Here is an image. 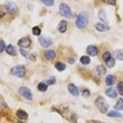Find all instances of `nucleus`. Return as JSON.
Returning <instances> with one entry per match:
<instances>
[{"label":"nucleus","mask_w":123,"mask_h":123,"mask_svg":"<svg viewBox=\"0 0 123 123\" xmlns=\"http://www.w3.org/2000/svg\"><path fill=\"white\" fill-rule=\"evenodd\" d=\"M95 105L99 111L102 113H105L108 109L109 106L103 97L100 96L95 101Z\"/></svg>","instance_id":"nucleus-1"},{"label":"nucleus","mask_w":123,"mask_h":123,"mask_svg":"<svg viewBox=\"0 0 123 123\" xmlns=\"http://www.w3.org/2000/svg\"><path fill=\"white\" fill-rule=\"evenodd\" d=\"M88 17L85 13H81L78 16L76 21L77 27L80 29L83 28L88 23Z\"/></svg>","instance_id":"nucleus-2"},{"label":"nucleus","mask_w":123,"mask_h":123,"mask_svg":"<svg viewBox=\"0 0 123 123\" xmlns=\"http://www.w3.org/2000/svg\"><path fill=\"white\" fill-rule=\"evenodd\" d=\"M59 11L60 14L62 16L68 18H70L72 16V13L69 6L65 3L60 5Z\"/></svg>","instance_id":"nucleus-3"},{"label":"nucleus","mask_w":123,"mask_h":123,"mask_svg":"<svg viewBox=\"0 0 123 123\" xmlns=\"http://www.w3.org/2000/svg\"><path fill=\"white\" fill-rule=\"evenodd\" d=\"M18 93L28 100H33V95L30 89L26 86H21L18 88Z\"/></svg>","instance_id":"nucleus-4"},{"label":"nucleus","mask_w":123,"mask_h":123,"mask_svg":"<svg viewBox=\"0 0 123 123\" xmlns=\"http://www.w3.org/2000/svg\"><path fill=\"white\" fill-rule=\"evenodd\" d=\"M11 73L13 75L18 77H23L26 73V69L25 67L22 65H18L14 67L11 69Z\"/></svg>","instance_id":"nucleus-5"},{"label":"nucleus","mask_w":123,"mask_h":123,"mask_svg":"<svg viewBox=\"0 0 123 123\" xmlns=\"http://www.w3.org/2000/svg\"><path fill=\"white\" fill-rule=\"evenodd\" d=\"M6 11L10 14H15L18 11L17 5L13 2H8L5 5Z\"/></svg>","instance_id":"nucleus-6"},{"label":"nucleus","mask_w":123,"mask_h":123,"mask_svg":"<svg viewBox=\"0 0 123 123\" xmlns=\"http://www.w3.org/2000/svg\"><path fill=\"white\" fill-rule=\"evenodd\" d=\"M38 40L41 45L45 48H47L50 46L53 43L52 39L49 37L41 36L39 37Z\"/></svg>","instance_id":"nucleus-7"},{"label":"nucleus","mask_w":123,"mask_h":123,"mask_svg":"<svg viewBox=\"0 0 123 123\" xmlns=\"http://www.w3.org/2000/svg\"><path fill=\"white\" fill-rule=\"evenodd\" d=\"M31 39L28 37L22 38L18 41V46L23 48H26L29 47L31 44Z\"/></svg>","instance_id":"nucleus-8"},{"label":"nucleus","mask_w":123,"mask_h":123,"mask_svg":"<svg viewBox=\"0 0 123 123\" xmlns=\"http://www.w3.org/2000/svg\"><path fill=\"white\" fill-rule=\"evenodd\" d=\"M68 91L73 95L77 96L79 95V91L77 87L73 83H70L67 87Z\"/></svg>","instance_id":"nucleus-9"},{"label":"nucleus","mask_w":123,"mask_h":123,"mask_svg":"<svg viewBox=\"0 0 123 123\" xmlns=\"http://www.w3.org/2000/svg\"><path fill=\"white\" fill-rule=\"evenodd\" d=\"M44 54L46 59L49 60H53L56 57V55L55 52L51 49L44 51Z\"/></svg>","instance_id":"nucleus-10"},{"label":"nucleus","mask_w":123,"mask_h":123,"mask_svg":"<svg viewBox=\"0 0 123 123\" xmlns=\"http://www.w3.org/2000/svg\"><path fill=\"white\" fill-rule=\"evenodd\" d=\"M87 52L89 55L93 56L98 54V49L95 46L91 45L88 47L87 49Z\"/></svg>","instance_id":"nucleus-11"},{"label":"nucleus","mask_w":123,"mask_h":123,"mask_svg":"<svg viewBox=\"0 0 123 123\" xmlns=\"http://www.w3.org/2000/svg\"><path fill=\"white\" fill-rule=\"evenodd\" d=\"M19 51L21 55H23L26 59L31 60H34L36 58V57L34 55L31 54L28 52L23 49H20Z\"/></svg>","instance_id":"nucleus-12"},{"label":"nucleus","mask_w":123,"mask_h":123,"mask_svg":"<svg viewBox=\"0 0 123 123\" xmlns=\"http://www.w3.org/2000/svg\"><path fill=\"white\" fill-rule=\"evenodd\" d=\"M67 26V23L65 20L61 21L58 25V30L60 32L64 33L66 31Z\"/></svg>","instance_id":"nucleus-13"},{"label":"nucleus","mask_w":123,"mask_h":123,"mask_svg":"<svg viewBox=\"0 0 123 123\" xmlns=\"http://www.w3.org/2000/svg\"><path fill=\"white\" fill-rule=\"evenodd\" d=\"M16 115L18 118L22 120H26L28 118V113L23 110H18L16 113Z\"/></svg>","instance_id":"nucleus-14"},{"label":"nucleus","mask_w":123,"mask_h":123,"mask_svg":"<svg viewBox=\"0 0 123 123\" xmlns=\"http://www.w3.org/2000/svg\"><path fill=\"white\" fill-rule=\"evenodd\" d=\"M6 51L7 54L11 56H15L17 55L15 49L11 44H9L7 47L6 48Z\"/></svg>","instance_id":"nucleus-15"},{"label":"nucleus","mask_w":123,"mask_h":123,"mask_svg":"<svg viewBox=\"0 0 123 123\" xmlns=\"http://www.w3.org/2000/svg\"><path fill=\"white\" fill-rule=\"evenodd\" d=\"M106 95L110 98H115L117 96L116 91L112 88H109L107 89L105 92Z\"/></svg>","instance_id":"nucleus-16"},{"label":"nucleus","mask_w":123,"mask_h":123,"mask_svg":"<svg viewBox=\"0 0 123 123\" xmlns=\"http://www.w3.org/2000/svg\"><path fill=\"white\" fill-rule=\"evenodd\" d=\"M114 108L118 111H123V99L121 98H119L115 104Z\"/></svg>","instance_id":"nucleus-17"},{"label":"nucleus","mask_w":123,"mask_h":123,"mask_svg":"<svg viewBox=\"0 0 123 123\" xmlns=\"http://www.w3.org/2000/svg\"><path fill=\"white\" fill-rule=\"evenodd\" d=\"M114 55L117 59L123 60V49L116 51L114 53Z\"/></svg>","instance_id":"nucleus-18"},{"label":"nucleus","mask_w":123,"mask_h":123,"mask_svg":"<svg viewBox=\"0 0 123 123\" xmlns=\"http://www.w3.org/2000/svg\"><path fill=\"white\" fill-rule=\"evenodd\" d=\"M96 28L98 31H106L109 29L108 26H106L104 24L101 23L97 24L96 26Z\"/></svg>","instance_id":"nucleus-19"},{"label":"nucleus","mask_w":123,"mask_h":123,"mask_svg":"<svg viewBox=\"0 0 123 123\" xmlns=\"http://www.w3.org/2000/svg\"><path fill=\"white\" fill-rule=\"evenodd\" d=\"M106 83L108 86H111L113 85L115 81V78L114 76L111 75L107 76L106 78Z\"/></svg>","instance_id":"nucleus-20"},{"label":"nucleus","mask_w":123,"mask_h":123,"mask_svg":"<svg viewBox=\"0 0 123 123\" xmlns=\"http://www.w3.org/2000/svg\"><path fill=\"white\" fill-rule=\"evenodd\" d=\"M55 67L58 71L62 72L66 69V65L62 62H58L55 64Z\"/></svg>","instance_id":"nucleus-21"},{"label":"nucleus","mask_w":123,"mask_h":123,"mask_svg":"<svg viewBox=\"0 0 123 123\" xmlns=\"http://www.w3.org/2000/svg\"><path fill=\"white\" fill-rule=\"evenodd\" d=\"M38 90L41 92H44L46 91L48 88V85L44 82H41L38 86Z\"/></svg>","instance_id":"nucleus-22"},{"label":"nucleus","mask_w":123,"mask_h":123,"mask_svg":"<svg viewBox=\"0 0 123 123\" xmlns=\"http://www.w3.org/2000/svg\"><path fill=\"white\" fill-rule=\"evenodd\" d=\"M107 116L109 117H116V118H118L121 117L122 115L120 113L116 111H109L108 114Z\"/></svg>","instance_id":"nucleus-23"},{"label":"nucleus","mask_w":123,"mask_h":123,"mask_svg":"<svg viewBox=\"0 0 123 123\" xmlns=\"http://www.w3.org/2000/svg\"><path fill=\"white\" fill-rule=\"evenodd\" d=\"M80 61L83 64L86 65L89 64L90 62V59L88 56H83L81 57Z\"/></svg>","instance_id":"nucleus-24"},{"label":"nucleus","mask_w":123,"mask_h":123,"mask_svg":"<svg viewBox=\"0 0 123 123\" xmlns=\"http://www.w3.org/2000/svg\"><path fill=\"white\" fill-rule=\"evenodd\" d=\"M97 70L100 75H103L106 73V68L104 65H100L98 67Z\"/></svg>","instance_id":"nucleus-25"},{"label":"nucleus","mask_w":123,"mask_h":123,"mask_svg":"<svg viewBox=\"0 0 123 123\" xmlns=\"http://www.w3.org/2000/svg\"><path fill=\"white\" fill-rule=\"evenodd\" d=\"M41 30L38 26H35L32 29V33L35 36H38L41 34Z\"/></svg>","instance_id":"nucleus-26"},{"label":"nucleus","mask_w":123,"mask_h":123,"mask_svg":"<svg viewBox=\"0 0 123 123\" xmlns=\"http://www.w3.org/2000/svg\"><path fill=\"white\" fill-rule=\"evenodd\" d=\"M105 63L108 67L111 68L114 66L115 64V61L113 58L111 57L110 59L106 61Z\"/></svg>","instance_id":"nucleus-27"},{"label":"nucleus","mask_w":123,"mask_h":123,"mask_svg":"<svg viewBox=\"0 0 123 123\" xmlns=\"http://www.w3.org/2000/svg\"><path fill=\"white\" fill-rule=\"evenodd\" d=\"M105 16V13L104 11L103 10H101V11H100L98 15L99 18L105 23H106L107 21Z\"/></svg>","instance_id":"nucleus-28"},{"label":"nucleus","mask_w":123,"mask_h":123,"mask_svg":"<svg viewBox=\"0 0 123 123\" xmlns=\"http://www.w3.org/2000/svg\"><path fill=\"white\" fill-rule=\"evenodd\" d=\"M103 58L105 62H106L111 58V54L109 52H105L103 54Z\"/></svg>","instance_id":"nucleus-29"},{"label":"nucleus","mask_w":123,"mask_h":123,"mask_svg":"<svg viewBox=\"0 0 123 123\" xmlns=\"http://www.w3.org/2000/svg\"><path fill=\"white\" fill-rule=\"evenodd\" d=\"M41 1L44 5L47 6H52L54 3V1L52 0H43Z\"/></svg>","instance_id":"nucleus-30"},{"label":"nucleus","mask_w":123,"mask_h":123,"mask_svg":"<svg viewBox=\"0 0 123 123\" xmlns=\"http://www.w3.org/2000/svg\"><path fill=\"white\" fill-rule=\"evenodd\" d=\"M117 88L118 91L120 95H123V81L119 83Z\"/></svg>","instance_id":"nucleus-31"},{"label":"nucleus","mask_w":123,"mask_h":123,"mask_svg":"<svg viewBox=\"0 0 123 123\" xmlns=\"http://www.w3.org/2000/svg\"><path fill=\"white\" fill-rule=\"evenodd\" d=\"M82 95L85 98H88L90 96V92L88 90H85L83 91Z\"/></svg>","instance_id":"nucleus-32"},{"label":"nucleus","mask_w":123,"mask_h":123,"mask_svg":"<svg viewBox=\"0 0 123 123\" xmlns=\"http://www.w3.org/2000/svg\"><path fill=\"white\" fill-rule=\"evenodd\" d=\"M5 48V42L2 40L0 41V53H2L4 51V49Z\"/></svg>","instance_id":"nucleus-33"},{"label":"nucleus","mask_w":123,"mask_h":123,"mask_svg":"<svg viewBox=\"0 0 123 123\" xmlns=\"http://www.w3.org/2000/svg\"><path fill=\"white\" fill-rule=\"evenodd\" d=\"M55 81V80L54 78H51L47 80L46 82L48 85H51L54 83Z\"/></svg>","instance_id":"nucleus-34"},{"label":"nucleus","mask_w":123,"mask_h":123,"mask_svg":"<svg viewBox=\"0 0 123 123\" xmlns=\"http://www.w3.org/2000/svg\"><path fill=\"white\" fill-rule=\"evenodd\" d=\"M68 62L69 64H74L75 62V60L73 58H70L68 60Z\"/></svg>","instance_id":"nucleus-35"},{"label":"nucleus","mask_w":123,"mask_h":123,"mask_svg":"<svg viewBox=\"0 0 123 123\" xmlns=\"http://www.w3.org/2000/svg\"><path fill=\"white\" fill-rule=\"evenodd\" d=\"M108 2L111 5H115V2L114 1H112V0L111 1H111H109Z\"/></svg>","instance_id":"nucleus-36"},{"label":"nucleus","mask_w":123,"mask_h":123,"mask_svg":"<svg viewBox=\"0 0 123 123\" xmlns=\"http://www.w3.org/2000/svg\"><path fill=\"white\" fill-rule=\"evenodd\" d=\"M17 123H23V122H17Z\"/></svg>","instance_id":"nucleus-37"},{"label":"nucleus","mask_w":123,"mask_h":123,"mask_svg":"<svg viewBox=\"0 0 123 123\" xmlns=\"http://www.w3.org/2000/svg\"><path fill=\"white\" fill-rule=\"evenodd\" d=\"M101 123V122H100V123Z\"/></svg>","instance_id":"nucleus-38"}]
</instances>
